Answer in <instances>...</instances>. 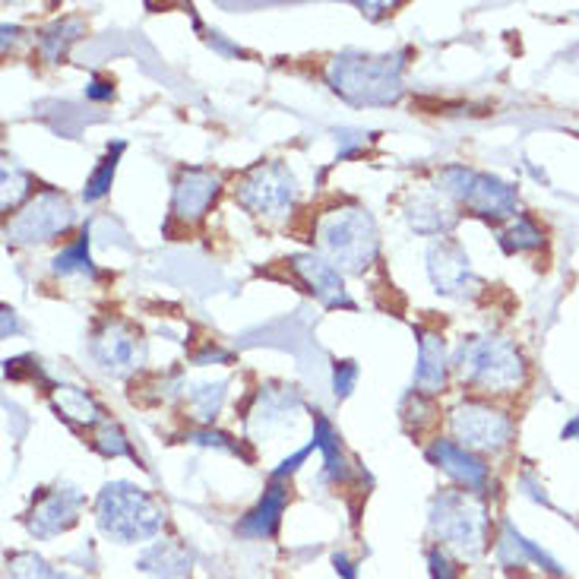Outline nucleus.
Instances as JSON below:
<instances>
[{
  "label": "nucleus",
  "instance_id": "6",
  "mask_svg": "<svg viewBox=\"0 0 579 579\" xmlns=\"http://www.w3.org/2000/svg\"><path fill=\"white\" fill-rule=\"evenodd\" d=\"M453 203H463L469 213L481 218H507L516 213V190L494 175L471 172L466 165H450L440 172L437 184Z\"/></svg>",
  "mask_w": 579,
  "mask_h": 579
},
{
  "label": "nucleus",
  "instance_id": "22",
  "mask_svg": "<svg viewBox=\"0 0 579 579\" xmlns=\"http://www.w3.org/2000/svg\"><path fill=\"white\" fill-rule=\"evenodd\" d=\"M140 567L162 579H184L190 574V554L178 544H159L140 561Z\"/></svg>",
  "mask_w": 579,
  "mask_h": 579
},
{
  "label": "nucleus",
  "instance_id": "35",
  "mask_svg": "<svg viewBox=\"0 0 579 579\" xmlns=\"http://www.w3.org/2000/svg\"><path fill=\"white\" fill-rule=\"evenodd\" d=\"M111 96H114V86L105 83V79H99V76L86 86V99H92V102H109Z\"/></svg>",
  "mask_w": 579,
  "mask_h": 579
},
{
  "label": "nucleus",
  "instance_id": "7",
  "mask_svg": "<svg viewBox=\"0 0 579 579\" xmlns=\"http://www.w3.org/2000/svg\"><path fill=\"white\" fill-rule=\"evenodd\" d=\"M294 197H298V184H294V175L282 162L256 165L235 187V200L254 216H286L291 203H294Z\"/></svg>",
  "mask_w": 579,
  "mask_h": 579
},
{
  "label": "nucleus",
  "instance_id": "2",
  "mask_svg": "<svg viewBox=\"0 0 579 579\" xmlns=\"http://www.w3.org/2000/svg\"><path fill=\"white\" fill-rule=\"evenodd\" d=\"M96 516L102 532L117 544L149 542L165 526V507L130 481H109L99 491Z\"/></svg>",
  "mask_w": 579,
  "mask_h": 579
},
{
  "label": "nucleus",
  "instance_id": "26",
  "mask_svg": "<svg viewBox=\"0 0 579 579\" xmlns=\"http://www.w3.org/2000/svg\"><path fill=\"white\" fill-rule=\"evenodd\" d=\"M542 231L536 228V222L526 216L513 218L507 225V231L501 235V244H504V251L509 254H516V251H536V248H542Z\"/></svg>",
  "mask_w": 579,
  "mask_h": 579
},
{
  "label": "nucleus",
  "instance_id": "13",
  "mask_svg": "<svg viewBox=\"0 0 579 579\" xmlns=\"http://www.w3.org/2000/svg\"><path fill=\"white\" fill-rule=\"evenodd\" d=\"M218 187H222V181L206 168L181 172V178L175 184V193H172V218H181L190 225V222L206 216L210 203L218 197Z\"/></svg>",
  "mask_w": 579,
  "mask_h": 579
},
{
  "label": "nucleus",
  "instance_id": "10",
  "mask_svg": "<svg viewBox=\"0 0 579 579\" xmlns=\"http://www.w3.org/2000/svg\"><path fill=\"white\" fill-rule=\"evenodd\" d=\"M428 273H431V282L440 294L446 298H460V301H469L475 294H481V279L471 273V263L466 251L450 241V238H440L435 248L428 251Z\"/></svg>",
  "mask_w": 579,
  "mask_h": 579
},
{
  "label": "nucleus",
  "instance_id": "16",
  "mask_svg": "<svg viewBox=\"0 0 579 579\" xmlns=\"http://www.w3.org/2000/svg\"><path fill=\"white\" fill-rule=\"evenodd\" d=\"M428 460L446 471L450 478H456L463 488H469L471 494L484 491V484H488V466L453 440H435L428 446Z\"/></svg>",
  "mask_w": 579,
  "mask_h": 579
},
{
  "label": "nucleus",
  "instance_id": "29",
  "mask_svg": "<svg viewBox=\"0 0 579 579\" xmlns=\"http://www.w3.org/2000/svg\"><path fill=\"white\" fill-rule=\"evenodd\" d=\"M222 399H225V383H203V387L190 390V408H193L197 418L213 421L216 412L222 408Z\"/></svg>",
  "mask_w": 579,
  "mask_h": 579
},
{
  "label": "nucleus",
  "instance_id": "12",
  "mask_svg": "<svg viewBox=\"0 0 579 579\" xmlns=\"http://www.w3.org/2000/svg\"><path fill=\"white\" fill-rule=\"evenodd\" d=\"M405 222L418 231V235H446L456 225V210L453 200L440 190V187H421L412 190L405 206Z\"/></svg>",
  "mask_w": 579,
  "mask_h": 579
},
{
  "label": "nucleus",
  "instance_id": "18",
  "mask_svg": "<svg viewBox=\"0 0 579 579\" xmlns=\"http://www.w3.org/2000/svg\"><path fill=\"white\" fill-rule=\"evenodd\" d=\"M286 501H289V488H286L279 478H273L269 488H266V494H263V501L241 519V526H238L241 536L269 539V536L279 529V516H282V509H286Z\"/></svg>",
  "mask_w": 579,
  "mask_h": 579
},
{
  "label": "nucleus",
  "instance_id": "3",
  "mask_svg": "<svg viewBox=\"0 0 579 579\" xmlns=\"http://www.w3.org/2000/svg\"><path fill=\"white\" fill-rule=\"evenodd\" d=\"M463 383L478 387L481 393H513L526 383L523 355L498 336H475L456 349L453 358Z\"/></svg>",
  "mask_w": 579,
  "mask_h": 579
},
{
  "label": "nucleus",
  "instance_id": "11",
  "mask_svg": "<svg viewBox=\"0 0 579 579\" xmlns=\"http://www.w3.org/2000/svg\"><path fill=\"white\" fill-rule=\"evenodd\" d=\"M92 355L111 377H124V374H134L143 364L146 345L134 326L114 320L92 339Z\"/></svg>",
  "mask_w": 579,
  "mask_h": 579
},
{
  "label": "nucleus",
  "instance_id": "21",
  "mask_svg": "<svg viewBox=\"0 0 579 579\" xmlns=\"http://www.w3.org/2000/svg\"><path fill=\"white\" fill-rule=\"evenodd\" d=\"M314 443H317V450L324 453L326 481H345V478H349V463H345V456H342L339 435H336V428L326 421L320 412H314Z\"/></svg>",
  "mask_w": 579,
  "mask_h": 579
},
{
  "label": "nucleus",
  "instance_id": "23",
  "mask_svg": "<svg viewBox=\"0 0 579 579\" xmlns=\"http://www.w3.org/2000/svg\"><path fill=\"white\" fill-rule=\"evenodd\" d=\"M54 273L58 276H96V266L89 256V228L73 241L71 248H64L54 256Z\"/></svg>",
  "mask_w": 579,
  "mask_h": 579
},
{
  "label": "nucleus",
  "instance_id": "38",
  "mask_svg": "<svg viewBox=\"0 0 579 579\" xmlns=\"http://www.w3.org/2000/svg\"><path fill=\"white\" fill-rule=\"evenodd\" d=\"M577 435H579V418H574V421L564 428V440H567V437H577Z\"/></svg>",
  "mask_w": 579,
  "mask_h": 579
},
{
  "label": "nucleus",
  "instance_id": "30",
  "mask_svg": "<svg viewBox=\"0 0 579 579\" xmlns=\"http://www.w3.org/2000/svg\"><path fill=\"white\" fill-rule=\"evenodd\" d=\"M96 450L105 453V456H137L134 446H130V440L124 437V431H121L117 425H111V421H102V428H99V435H96Z\"/></svg>",
  "mask_w": 579,
  "mask_h": 579
},
{
  "label": "nucleus",
  "instance_id": "4",
  "mask_svg": "<svg viewBox=\"0 0 579 579\" xmlns=\"http://www.w3.org/2000/svg\"><path fill=\"white\" fill-rule=\"evenodd\" d=\"M317 238H320L324 254L339 273H364L380 254L377 225L358 206L329 213L317 228Z\"/></svg>",
  "mask_w": 579,
  "mask_h": 579
},
{
  "label": "nucleus",
  "instance_id": "1",
  "mask_svg": "<svg viewBox=\"0 0 579 579\" xmlns=\"http://www.w3.org/2000/svg\"><path fill=\"white\" fill-rule=\"evenodd\" d=\"M402 54H339L329 64V86L352 105H390L402 96Z\"/></svg>",
  "mask_w": 579,
  "mask_h": 579
},
{
  "label": "nucleus",
  "instance_id": "9",
  "mask_svg": "<svg viewBox=\"0 0 579 579\" xmlns=\"http://www.w3.org/2000/svg\"><path fill=\"white\" fill-rule=\"evenodd\" d=\"M450 425H453L460 446H466V450H501L513 437V421L507 415L491 405H481V402L456 405L450 415Z\"/></svg>",
  "mask_w": 579,
  "mask_h": 579
},
{
  "label": "nucleus",
  "instance_id": "27",
  "mask_svg": "<svg viewBox=\"0 0 579 579\" xmlns=\"http://www.w3.org/2000/svg\"><path fill=\"white\" fill-rule=\"evenodd\" d=\"M29 193H33V178H29L23 168H16V165L7 162V165H3V200H0L3 213L16 210Z\"/></svg>",
  "mask_w": 579,
  "mask_h": 579
},
{
  "label": "nucleus",
  "instance_id": "14",
  "mask_svg": "<svg viewBox=\"0 0 579 579\" xmlns=\"http://www.w3.org/2000/svg\"><path fill=\"white\" fill-rule=\"evenodd\" d=\"M294 273L301 276V282L307 286V291L324 301L326 307H355V301L349 298L345 291V282H342V273L324 260V256L314 254H298L291 260Z\"/></svg>",
  "mask_w": 579,
  "mask_h": 579
},
{
  "label": "nucleus",
  "instance_id": "5",
  "mask_svg": "<svg viewBox=\"0 0 579 579\" xmlns=\"http://www.w3.org/2000/svg\"><path fill=\"white\" fill-rule=\"evenodd\" d=\"M431 526L440 542L469 561L488 544V513L471 491H440L431 504Z\"/></svg>",
  "mask_w": 579,
  "mask_h": 579
},
{
  "label": "nucleus",
  "instance_id": "19",
  "mask_svg": "<svg viewBox=\"0 0 579 579\" xmlns=\"http://www.w3.org/2000/svg\"><path fill=\"white\" fill-rule=\"evenodd\" d=\"M51 402H54V408H58L67 421H73V425L92 428V425L102 421V405L92 399V393H86V390H79V387H54V390H51Z\"/></svg>",
  "mask_w": 579,
  "mask_h": 579
},
{
  "label": "nucleus",
  "instance_id": "20",
  "mask_svg": "<svg viewBox=\"0 0 579 579\" xmlns=\"http://www.w3.org/2000/svg\"><path fill=\"white\" fill-rule=\"evenodd\" d=\"M498 557H501V564H507V567H526V561H536V564H542L544 570H551V574H561V567L544 554L542 547H536L532 542H526L513 526H504V536H501V544H498Z\"/></svg>",
  "mask_w": 579,
  "mask_h": 579
},
{
  "label": "nucleus",
  "instance_id": "34",
  "mask_svg": "<svg viewBox=\"0 0 579 579\" xmlns=\"http://www.w3.org/2000/svg\"><path fill=\"white\" fill-rule=\"evenodd\" d=\"M314 450H317V443H314V440H311V443H307V446H304V450H298V453H294V456H291V460H286V463H282V466H279V469L273 471V478H279V481H282V478H286V475H291V471L298 469V466H301V463H304V460H307V456H311V453H314Z\"/></svg>",
  "mask_w": 579,
  "mask_h": 579
},
{
  "label": "nucleus",
  "instance_id": "24",
  "mask_svg": "<svg viewBox=\"0 0 579 579\" xmlns=\"http://www.w3.org/2000/svg\"><path fill=\"white\" fill-rule=\"evenodd\" d=\"M127 149L124 140H117L114 146H109V152H105V159L99 162V168L92 172V178L86 181L83 187V200L86 203H99L105 193L111 190V181H114V172H117V159H121V152Z\"/></svg>",
  "mask_w": 579,
  "mask_h": 579
},
{
  "label": "nucleus",
  "instance_id": "33",
  "mask_svg": "<svg viewBox=\"0 0 579 579\" xmlns=\"http://www.w3.org/2000/svg\"><path fill=\"white\" fill-rule=\"evenodd\" d=\"M428 564H431V577L435 579H456V567L450 564V557L443 551H431L428 554Z\"/></svg>",
  "mask_w": 579,
  "mask_h": 579
},
{
  "label": "nucleus",
  "instance_id": "31",
  "mask_svg": "<svg viewBox=\"0 0 579 579\" xmlns=\"http://www.w3.org/2000/svg\"><path fill=\"white\" fill-rule=\"evenodd\" d=\"M355 380H358V364L355 362H336L332 370V387H336V397L345 399L355 390Z\"/></svg>",
  "mask_w": 579,
  "mask_h": 579
},
{
  "label": "nucleus",
  "instance_id": "36",
  "mask_svg": "<svg viewBox=\"0 0 579 579\" xmlns=\"http://www.w3.org/2000/svg\"><path fill=\"white\" fill-rule=\"evenodd\" d=\"M332 564H336V570H342V577L355 579V570H352V564H349V561H345L342 554H336V557H332Z\"/></svg>",
  "mask_w": 579,
  "mask_h": 579
},
{
  "label": "nucleus",
  "instance_id": "17",
  "mask_svg": "<svg viewBox=\"0 0 579 579\" xmlns=\"http://www.w3.org/2000/svg\"><path fill=\"white\" fill-rule=\"evenodd\" d=\"M418 367H415V387L418 393H440L446 383V342L435 329L418 326Z\"/></svg>",
  "mask_w": 579,
  "mask_h": 579
},
{
  "label": "nucleus",
  "instance_id": "32",
  "mask_svg": "<svg viewBox=\"0 0 579 579\" xmlns=\"http://www.w3.org/2000/svg\"><path fill=\"white\" fill-rule=\"evenodd\" d=\"M190 440H193V443H200V446H218V450H231V453H238V446H235V443H228V437L218 435V431H213V428L193 431Z\"/></svg>",
  "mask_w": 579,
  "mask_h": 579
},
{
  "label": "nucleus",
  "instance_id": "25",
  "mask_svg": "<svg viewBox=\"0 0 579 579\" xmlns=\"http://www.w3.org/2000/svg\"><path fill=\"white\" fill-rule=\"evenodd\" d=\"M79 33H83V23H79V20H64V23L51 26V29L41 36V41H38L41 58H48V61H61L64 51H67V45L76 41Z\"/></svg>",
  "mask_w": 579,
  "mask_h": 579
},
{
  "label": "nucleus",
  "instance_id": "28",
  "mask_svg": "<svg viewBox=\"0 0 579 579\" xmlns=\"http://www.w3.org/2000/svg\"><path fill=\"white\" fill-rule=\"evenodd\" d=\"M10 577L13 579H73L71 574H61L54 567H48L36 554H16L10 561Z\"/></svg>",
  "mask_w": 579,
  "mask_h": 579
},
{
  "label": "nucleus",
  "instance_id": "8",
  "mask_svg": "<svg viewBox=\"0 0 579 579\" xmlns=\"http://www.w3.org/2000/svg\"><path fill=\"white\" fill-rule=\"evenodd\" d=\"M73 206L61 197V193H38L36 200L7 225V241L16 248H33V244H45L58 235H64L73 225Z\"/></svg>",
  "mask_w": 579,
  "mask_h": 579
},
{
  "label": "nucleus",
  "instance_id": "15",
  "mask_svg": "<svg viewBox=\"0 0 579 579\" xmlns=\"http://www.w3.org/2000/svg\"><path fill=\"white\" fill-rule=\"evenodd\" d=\"M83 507V494L73 488H54L45 498H38V504L29 513V529L36 536H58L64 529H71Z\"/></svg>",
  "mask_w": 579,
  "mask_h": 579
},
{
  "label": "nucleus",
  "instance_id": "37",
  "mask_svg": "<svg viewBox=\"0 0 579 579\" xmlns=\"http://www.w3.org/2000/svg\"><path fill=\"white\" fill-rule=\"evenodd\" d=\"M16 329V317H13V311H3V336H10Z\"/></svg>",
  "mask_w": 579,
  "mask_h": 579
}]
</instances>
